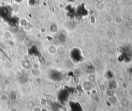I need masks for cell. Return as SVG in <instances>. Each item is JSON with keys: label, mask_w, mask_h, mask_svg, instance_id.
I'll use <instances>...</instances> for the list:
<instances>
[{"label": "cell", "mask_w": 132, "mask_h": 111, "mask_svg": "<svg viewBox=\"0 0 132 111\" xmlns=\"http://www.w3.org/2000/svg\"><path fill=\"white\" fill-rule=\"evenodd\" d=\"M29 80H30V77L26 72L21 73L18 78V81L19 83L22 85L27 83Z\"/></svg>", "instance_id": "obj_1"}, {"label": "cell", "mask_w": 132, "mask_h": 111, "mask_svg": "<svg viewBox=\"0 0 132 111\" xmlns=\"http://www.w3.org/2000/svg\"><path fill=\"white\" fill-rule=\"evenodd\" d=\"M40 71L39 70V69H32L31 70V74L32 75H33L34 77H37L38 75L40 74Z\"/></svg>", "instance_id": "obj_2"}, {"label": "cell", "mask_w": 132, "mask_h": 111, "mask_svg": "<svg viewBox=\"0 0 132 111\" xmlns=\"http://www.w3.org/2000/svg\"><path fill=\"white\" fill-rule=\"evenodd\" d=\"M22 66L25 69H28L31 67V64L30 62L27 61H24L22 64Z\"/></svg>", "instance_id": "obj_3"}, {"label": "cell", "mask_w": 132, "mask_h": 111, "mask_svg": "<svg viewBox=\"0 0 132 111\" xmlns=\"http://www.w3.org/2000/svg\"><path fill=\"white\" fill-rule=\"evenodd\" d=\"M35 104L33 100H29L27 101V102L26 103V106L28 109H33L35 107Z\"/></svg>", "instance_id": "obj_4"}, {"label": "cell", "mask_w": 132, "mask_h": 111, "mask_svg": "<svg viewBox=\"0 0 132 111\" xmlns=\"http://www.w3.org/2000/svg\"><path fill=\"white\" fill-rule=\"evenodd\" d=\"M8 99V97L7 95L5 94H2L0 96V100L4 102V101H6Z\"/></svg>", "instance_id": "obj_5"}, {"label": "cell", "mask_w": 132, "mask_h": 111, "mask_svg": "<svg viewBox=\"0 0 132 111\" xmlns=\"http://www.w3.org/2000/svg\"><path fill=\"white\" fill-rule=\"evenodd\" d=\"M9 97H10L11 100H15L16 99V98H17V95H16L14 91H12L10 95H9Z\"/></svg>", "instance_id": "obj_6"}, {"label": "cell", "mask_w": 132, "mask_h": 111, "mask_svg": "<svg viewBox=\"0 0 132 111\" xmlns=\"http://www.w3.org/2000/svg\"><path fill=\"white\" fill-rule=\"evenodd\" d=\"M39 66L37 63H35L33 65V69H39Z\"/></svg>", "instance_id": "obj_7"}, {"label": "cell", "mask_w": 132, "mask_h": 111, "mask_svg": "<svg viewBox=\"0 0 132 111\" xmlns=\"http://www.w3.org/2000/svg\"><path fill=\"white\" fill-rule=\"evenodd\" d=\"M3 83L5 85H8L9 83H10V81L8 80H5L3 82Z\"/></svg>", "instance_id": "obj_8"}, {"label": "cell", "mask_w": 132, "mask_h": 111, "mask_svg": "<svg viewBox=\"0 0 132 111\" xmlns=\"http://www.w3.org/2000/svg\"><path fill=\"white\" fill-rule=\"evenodd\" d=\"M36 82H37V83H41V82L42 80L41 79V78H40L39 77H37V78H36Z\"/></svg>", "instance_id": "obj_9"}, {"label": "cell", "mask_w": 132, "mask_h": 111, "mask_svg": "<svg viewBox=\"0 0 132 111\" xmlns=\"http://www.w3.org/2000/svg\"><path fill=\"white\" fill-rule=\"evenodd\" d=\"M33 111H40V109L39 107H34Z\"/></svg>", "instance_id": "obj_10"}, {"label": "cell", "mask_w": 132, "mask_h": 111, "mask_svg": "<svg viewBox=\"0 0 132 111\" xmlns=\"http://www.w3.org/2000/svg\"><path fill=\"white\" fill-rule=\"evenodd\" d=\"M11 111H17V110H16L15 108H12L11 110Z\"/></svg>", "instance_id": "obj_11"}]
</instances>
